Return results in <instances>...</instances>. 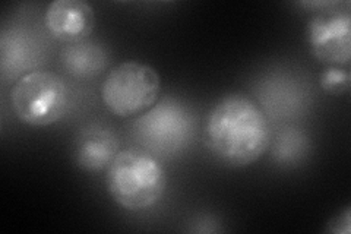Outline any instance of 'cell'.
Returning a JSON list of instances; mask_svg holds the SVG:
<instances>
[{
	"instance_id": "2",
	"label": "cell",
	"mask_w": 351,
	"mask_h": 234,
	"mask_svg": "<svg viewBox=\"0 0 351 234\" xmlns=\"http://www.w3.org/2000/svg\"><path fill=\"white\" fill-rule=\"evenodd\" d=\"M166 187V170L156 155L145 150L119 151L107 169V191L119 207L128 211L152 208Z\"/></svg>"
},
{
	"instance_id": "10",
	"label": "cell",
	"mask_w": 351,
	"mask_h": 234,
	"mask_svg": "<svg viewBox=\"0 0 351 234\" xmlns=\"http://www.w3.org/2000/svg\"><path fill=\"white\" fill-rule=\"evenodd\" d=\"M319 84L325 93L331 95H343L350 90V72L343 66H328L321 75Z\"/></svg>"
},
{
	"instance_id": "9",
	"label": "cell",
	"mask_w": 351,
	"mask_h": 234,
	"mask_svg": "<svg viewBox=\"0 0 351 234\" xmlns=\"http://www.w3.org/2000/svg\"><path fill=\"white\" fill-rule=\"evenodd\" d=\"M62 63L66 72L75 78L88 80L100 75L108 63L103 46L91 41L71 43L62 53Z\"/></svg>"
},
{
	"instance_id": "5",
	"label": "cell",
	"mask_w": 351,
	"mask_h": 234,
	"mask_svg": "<svg viewBox=\"0 0 351 234\" xmlns=\"http://www.w3.org/2000/svg\"><path fill=\"white\" fill-rule=\"evenodd\" d=\"M138 138L149 150L174 152L189 139L192 121L188 111L176 103L152 106L135 124Z\"/></svg>"
},
{
	"instance_id": "6",
	"label": "cell",
	"mask_w": 351,
	"mask_h": 234,
	"mask_svg": "<svg viewBox=\"0 0 351 234\" xmlns=\"http://www.w3.org/2000/svg\"><path fill=\"white\" fill-rule=\"evenodd\" d=\"M307 41L315 58L328 66H348L351 59V16L348 9L328 10L307 25Z\"/></svg>"
},
{
	"instance_id": "11",
	"label": "cell",
	"mask_w": 351,
	"mask_h": 234,
	"mask_svg": "<svg viewBox=\"0 0 351 234\" xmlns=\"http://www.w3.org/2000/svg\"><path fill=\"white\" fill-rule=\"evenodd\" d=\"M329 233L348 234L351 230V208L347 207L341 213H338L326 227Z\"/></svg>"
},
{
	"instance_id": "1",
	"label": "cell",
	"mask_w": 351,
	"mask_h": 234,
	"mask_svg": "<svg viewBox=\"0 0 351 234\" xmlns=\"http://www.w3.org/2000/svg\"><path fill=\"white\" fill-rule=\"evenodd\" d=\"M271 141L268 117L256 102L243 94L219 98L204 125V142L223 165L241 169L261 160Z\"/></svg>"
},
{
	"instance_id": "8",
	"label": "cell",
	"mask_w": 351,
	"mask_h": 234,
	"mask_svg": "<svg viewBox=\"0 0 351 234\" xmlns=\"http://www.w3.org/2000/svg\"><path fill=\"white\" fill-rule=\"evenodd\" d=\"M119 154V139L107 128L93 125L81 132L76 142L75 159L85 172H101L108 169Z\"/></svg>"
},
{
	"instance_id": "4",
	"label": "cell",
	"mask_w": 351,
	"mask_h": 234,
	"mask_svg": "<svg viewBox=\"0 0 351 234\" xmlns=\"http://www.w3.org/2000/svg\"><path fill=\"white\" fill-rule=\"evenodd\" d=\"M10 103L22 124L34 128L50 126L66 113L68 85L51 71H31L18 78L10 93Z\"/></svg>"
},
{
	"instance_id": "7",
	"label": "cell",
	"mask_w": 351,
	"mask_h": 234,
	"mask_svg": "<svg viewBox=\"0 0 351 234\" xmlns=\"http://www.w3.org/2000/svg\"><path fill=\"white\" fill-rule=\"evenodd\" d=\"M44 24L54 38L78 43L93 32L95 14L85 0H54L44 14Z\"/></svg>"
},
{
	"instance_id": "3",
	"label": "cell",
	"mask_w": 351,
	"mask_h": 234,
	"mask_svg": "<svg viewBox=\"0 0 351 234\" xmlns=\"http://www.w3.org/2000/svg\"><path fill=\"white\" fill-rule=\"evenodd\" d=\"M161 91L158 72L147 63L123 62L110 71L101 84V102L117 117L144 115L156 106Z\"/></svg>"
}]
</instances>
